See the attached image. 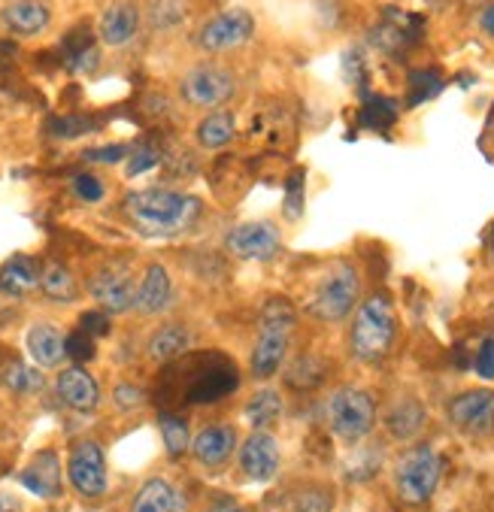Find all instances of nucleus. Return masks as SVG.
I'll use <instances>...</instances> for the list:
<instances>
[{"label":"nucleus","instance_id":"1a4fd4ad","mask_svg":"<svg viewBox=\"0 0 494 512\" xmlns=\"http://www.w3.org/2000/svg\"><path fill=\"white\" fill-rule=\"evenodd\" d=\"M88 294L94 297L97 310H104L107 316H122V313L134 310L137 282L125 264H104L91 273Z\"/></svg>","mask_w":494,"mask_h":512},{"label":"nucleus","instance_id":"bb28decb","mask_svg":"<svg viewBox=\"0 0 494 512\" xmlns=\"http://www.w3.org/2000/svg\"><path fill=\"white\" fill-rule=\"evenodd\" d=\"M282 416V397L273 388H261L249 397L246 403V419L252 422L255 431H267L279 422Z\"/></svg>","mask_w":494,"mask_h":512},{"label":"nucleus","instance_id":"7ed1b4c3","mask_svg":"<svg viewBox=\"0 0 494 512\" xmlns=\"http://www.w3.org/2000/svg\"><path fill=\"white\" fill-rule=\"evenodd\" d=\"M294 331V306L288 297H270L258 316V340L252 346V376L270 379L279 373Z\"/></svg>","mask_w":494,"mask_h":512},{"label":"nucleus","instance_id":"9b49d317","mask_svg":"<svg viewBox=\"0 0 494 512\" xmlns=\"http://www.w3.org/2000/svg\"><path fill=\"white\" fill-rule=\"evenodd\" d=\"M252 31H255V22L246 10H225L213 16L210 22H204V28L197 31V46L210 55L234 52L249 43Z\"/></svg>","mask_w":494,"mask_h":512},{"label":"nucleus","instance_id":"f03ea898","mask_svg":"<svg viewBox=\"0 0 494 512\" xmlns=\"http://www.w3.org/2000/svg\"><path fill=\"white\" fill-rule=\"evenodd\" d=\"M394 337H398V319H394L391 297L376 291L364 297L355 310V322L349 331L352 355L364 364H379L388 358Z\"/></svg>","mask_w":494,"mask_h":512},{"label":"nucleus","instance_id":"20e7f679","mask_svg":"<svg viewBox=\"0 0 494 512\" xmlns=\"http://www.w3.org/2000/svg\"><path fill=\"white\" fill-rule=\"evenodd\" d=\"M361 297V273L349 261H337L325 270V276L316 282V291L307 303V310L319 322H343L358 310Z\"/></svg>","mask_w":494,"mask_h":512},{"label":"nucleus","instance_id":"f8f14e48","mask_svg":"<svg viewBox=\"0 0 494 512\" xmlns=\"http://www.w3.org/2000/svg\"><path fill=\"white\" fill-rule=\"evenodd\" d=\"M225 249L240 261H270L279 255L282 240H279L276 225L270 222H243L228 231Z\"/></svg>","mask_w":494,"mask_h":512},{"label":"nucleus","instance_id":"c03bdc74","mask_svg":"<svg viewBox=\"0 0 494 512\" xmlns=\"http://www.w3.org/2000/svg\"><path fill=\"white\" fill-rule=\"evenodd\" d=\"M0 512H22V509H19V503H16L13 497L0 494Z\"/></svg>","mask_w":494,"mask_h":512},{"label":"nucleus","instance_id":"0eeeda50","mask_svg":"<svg viewBox=\"0 0 494 512\" xmlns=\"http://www.w3.org/2000/svg\"><path fill=\"white\" fill-rule=\"evenodd\" d=\"M179 91L185 97V104L197 107V110H219L222 104L234 97L237 91V79L231 70L219 67V64H194L182 82Z\"/></svg>","mask_w":494,"mask_h":512},{"label":"nucleus","instance_id":"aec40b11","mask_svg":"<svg viewBox=\"0 0 494 512\" xmlns=\"http://www.w3.org/2000/svg\"><path fill=\"white\" fill-rule=\"evenodd\" d=\"M25 343H28V355L43 370H55L67 358V337L52 322H34L28 328Z\"/></svg>","mask_w":494,"mask_h":512},{"label":"nucleus","instance_id":"72a5a7b5","mask_svg":"<svg viewBox=\"0 0 494 512\" xmlns=\"http://www.w3.org/2000/svg\"><path fill=\"white\" fill-rule=\"evenodd\" d=\"M113 403L122 409V413H134V409H140L146 403V391L137 388V385H131V382H122L113 391Z\"/></svg>","mask_w":494,"mask_h":512},{"label":"nucleus","instance_id":"9d476101","mask_svg":"<svg viewBox=\"0 0 494 512\" xmlns=\"http://www.w3.org/2000/svg\"><path fill=\"white\" fill-rule=\"evenodd\" d=\"M446 416L455 431L482 437L494 431V391L491 388H470L449 400Z\"/></svg>","mask_w":494,"mask_h":512},{"label":"nucleus","instance_id":"c9c22d12","mask_svg":"<svg viewBox=\"0 0 494 512\" xmlns=\"http://www.w3.org/2000/svg\"><path fill=\"white\" fill-rule=\"evenodd\" d=\"M473 367L482 379H494V337H485L482 346L476 349Z\"/></svg>","mask_w":494,"mask_h":512},{"label":"nucleus","instance_id":"39448f33","mask_svg":"<svg viewBox=\"0 0 494 512\" xmlns=\"http://www.w3.org/2000/svg\"><path fill=\"white\" fill-rule=\"evenodd\" d=\"M443 479V458L431 446H413L394 467V488L407 506H425Z\"/></svg>","mask_w":494,"mask_h":512},{"label":"nucleus","instance_id":"79ce46f5","mask_svg":"<svg viewBox=\"0 0 494 512\" xmlns=\"http://www.w3.org/2000/svg\"><path fill=\"white\" fill-rule=\"evenodd\" d=\"M479 28H482L488 37H494V4H488V7L482 10V16H479Z\"/></svg>","mask_w":494,"mask_h":512},{"label":"nucleus","instance_id":"473e14b6","mask_svg":"<svg viewBox=\"0 0 494 512\" xmlns=\"http://www.w3.org/2000/svg\"><path fill=\"white\" fill-rule=\"evenodd\" d=\"M104 182L97 179L94 173H79V176H73V194L79 197V200H85V203H97L104 197Z\"/></svg>","mask_w":494,"mask_h":512},{"label":"nucleus","instance_id":"393cba45","mask_svg":"<svg viewBox=\"0 0 494 512\" xmlns=\"http://www.w3.org/2000/svg\"><path fill=\"white\" fill-rule=\"evenodd\" d=\"M40 288V270L37 261L28 255H16L10 258L4 267H0V291L10 294V297H22L28 291Z\"/></svg>","mask_w":494,"mask_h":512},{"label":"nucleus","instance_id":"c85d7f7f","mask_svg":"<svg viewBox=\"0 0 494 512\" xmlns=\"http://www.w3.org/2000/svg\"><path fill=\"white\" fill-rule=\"evenodd\" d=\"M288 512H334V491L325 485H304L291 494Z\"/></svg>","mask_w":494,"mask_h":512},{"label":"nucleus","instance_id":"2eb2a0df","mask_svg":"<svg viewBox=\"0 0 494 512\" xmlns=\"http://www.w3.org/2000/svg\"><path fill=\"white\" fill-rule=\"evenodd\" d=\"M237 452V431L234 425H207L191 440V455L204 467H222Z\"/></svg>","mask_w":494,"mask_h":512},{"label":"nucleus","instance_id":"4468645a","mask_svg":"<svg viewBox=\"0 0 494 512\" xmlns=\"http://www.w3.org/2000/svg\"><path fill=\"white\" fill-rule=\"evenodd\" d=\"M55 391H58L61 403L67 409H73V413H94L97 403H101V388H97L94 376L88 370H82L79 364L58 373Z\"/></svg>","mask_w":494,"mask_h":512},{"label":"nucleus","instance_id":"4c0bfd02","mask_svg":"<svg viewBox=\"0 0 494 512\" xmlns=\"http://www.w3.org/2000/svg\"><path fill=\"white\" fill-rule=\"evenodd\" d=\"M128 155L125 146H107V149H91L85 152V161H94V164H116Z\"/></svg>","mask_w":494,"mask_h":512},{"label":"nucleus","instance_id":"cd10ccee","mask_svg":"<svg viewBox=\"0 0 494 512\" xmlns=\"http://www.w3.org/2000/svg\"><path fill=\"white\" fill-rule=\"evenodd\" d=\"M40 291L49 300H58V303H70V300L79 297V285H76L73 273L64 264H46L43 267V273H40Z\"/></svg>","mask_w":494,"mask_h":512},{"label":"nucleus","instance_id":"f257e3e1","mask_svg":"<svg viewBox=\"0 0 494 512\" xmlns=\"http://www.w3.org/2000/svg\"><path fill=\"white\" fill-rule=\"evenodd\" d=\"M122 210L143 237L158 240V237H179L191 231L204 213V203L201 197L173 188H143L125 197Z\"/></svg>","mask_w":494,"mask_h":512},{"label":"nucleus","instance_id":"37998d69","mask_svg":"<svg viewBox=\"0 0 494 512\" xmlns=\"http://www.w3.org/2000/svg\"><path fill=\"white\" fill-rule=\"evenodd\" d=\"M207 512H252V509H246V506H240V503H231V500H219V503H213Z\"/></svg>","mask_w":494,"mask_h":512},{"label":"nucleus","instance_id":"a19ab883","mask_svg":"<svg viewBox=\"0 0 494 512\" xmlns=\"http://www.w3.org/2000/svg\"><path fill=\"white\" fill-rule=\"evenodd\" d=\"M410 85H413V88H419V94H416L413 100H422V97H428V94H437V91H440V79H437V76H428V73H416Z\"/></svg>","mask_w":494,"mask_h":512},{"label":"nucleus","instance_id":"423d86ee","mask_svg":"<svg viewBox=\"0 0 494 512\" xmlns=\"http://www.w3.org/2000/svg\"><path fill=\"white\" fill-rule=\"evenodd\" d=\"M328 425L337 440L358 446L373 434L376 425V403L361 388H337L328 400Z\"/></svg>","mask_w":494,"mask_h":512},{"label":"nucleus","instance_id":"412c9836","mask_svg":"<svg viewBox=\"0 0 494 512\" xmlns=\"http://www.w3.org/2000/svg\"><path fill=\"white\" fill-rule=\"evenodd\" d=\"M0 19H4V25L19 37H37L49 28L52 10L46 0H13V4L4 7Z\"/></svg>","mask_w":494,"mask_h":512},{"label":"nucleus","instance_id":"b1692460","mask_svg":"<svg viewBox=\"0 0 494 512\" xmlns=\"http://www.w3.org/2000/svg\"><path fill=\"white\" fill-rule=\"evenodd\" d=\"M191 346V334L185 325H161L149 343H146V355L155 361V364H170L176 358H182Z\"/></svg>","mask_w":494,"mask_h":512},{"label":"nucleus","instance_id":"a211bd4d","mask_svg":"<svg viewBox=\"0 0 494 512\" xmlns=\"http://www.w3.org/2000/svg\"><path fill=\"white\" fill-rule=\"evenodd\" d=\"M425 422H428V413H425L422 400L419 397H401V400H394L391 409H388L385 431H388L391 440L410 443L425 431Z\"/></svg>","mask_w":494,"mask_h":512},{"label":"nucleus","instance_id":"2f4dec72","mask_svg":"<svg viewBox=\"0 0 494 512\" xmlns=\"http://www.w3.org/2000/svg\"><path fill=\"white\" fill-rule=\"evenodd\" d=\"M4 385L13 388V391H40L43 388V376L19 361H13L7 370H4Z\"/></svg>","mask_w":494,"mask_h":512},{"label":"nucleus","instance_id":"e433bc0d","mask_svg":"<svg viewBox=\"0 0 494 512\" xmlns=\"http://www.w3.org/2000/svg\"><path fill=\"white\" fill-rule=\"evenodd\" d=\"M158 164V152L155 149H137L128 161V176H140L146 170H152Z\"/></svg>","mask_w":494,"mask_h":512},{"label":"nucleus","instance_id":"7c9ffc66","mask_svg":"<svg viewBox=\"0 0 494 512\" xmlns=\"http://www.w3.org/2000/svg\"><path fill=\"white\" fill-rule=\"evenodd\" d=\"M322 379H325V364L313 355H304L288 367V385L294 388H316Z\"/></svg>","mask_w":494,"mask_h":512},{"label":"nucleus","instance_id":"6ab92c4d","mask_svg":"<svg viewBox=\"0 0 494 512\" xmlns=\"http://www.w3.org/2000/svg\"><path fill=\"white\" fill-rule=\"evenodd\" d=\"M237 385H240L237 367L231 361H225V358H216V364L204 367V373L194 379V385L188 391V400L191 403H213V400L231 394Z\"/></svg>","mask_w":494,"mask_h":512},{"label":"nucleus","instance_id":"f3484780","mask_svg":"<svg viewBox=\"0 0 494 512\" xmlns=\"http://www.w3.org/2000/svg\"><path fill=\"white\" fill-rule=\"evenodd\" d=\"M140 31V10L128 0H119V4L107 7L101 22H97V34H101V43L104 46H113V49H122L128 46Z\"/></svg>","mask_w":494,"mask_h":512},{"label":"nucleus","instance_id":"f704fd0d","mask_svg":"<svg viewBox=\"0 0 494 512\" xmlns=\"http://www.w3.org/2000/svg\"><path fill=\"white\" fill-rule=\"evenodd\" d=\"M67 358H73L76 364L82 361H91L94 358V340L88 331H76V334H67Z\"/></svg>","mask_w":494,"mask_h":512},{"label":"nucleus","instance_id":"5701e85b","mask_svg":"<svg viewBox=\"0 0 494 512\" xmlns=\"http://www.w3.org/2000/svg\"><path fill=\"white\" fill-rule=\"evenodd\" d=\"M131 512H185V497L167 479L152 476L134 494Z\"/></svg>","mask_w":494,"mask_h":512},{"label":"nucleus","instance_id":"a878e982","mask_svg":"<svg viewBox=\"0 0 494 512\" xmlns=\"http://www.w3.org/2000/svg\"><path fill=\"white\" fill-rule=\"evenodd\" d=\"M194 137H197V143H201L204 149H225L237 137V119H234V113H228V110L210 113L201 125H197Z\"/></svg>","mask_w":494,"mask_h":512},{"label":"nucleus","instance_id":"dca6fc26","mask_svg":"<svg viewBox=\"0 0 494 512\" xmlns=\"http://www.w3.org/2000/svg\"><path fill=\"white\" fill-rule=\"evenodd\" d=\"M173 300V282L167 267L161 264H149L137 282V297H134V310L140 316H158L164 313Z\"/></svg>","mask_w":494,"mask_h":512},{"label":"nucleus","instance_id":"58836bf2","mask_svg":"<svg viewBox=\"0 0 494 512\" xmlns=\"http://www.w3.org/2000/svg\"><path fill=\"white\" fill-rule=\"evenodd\" d=\"M82 331H88V334H94V337H104V334L110 331V316H107L104 310L82 316Z\"/></svg>","mask_w":494,"mask_h":512},{"label":"nucleus","instance_id":"4be33fe9","mask_svg":"<svg viewBox=\"0 0 494 512\" xmlns=\"http://www.w3.org/2000/svg\"><path fill=\"white\" fill-rule=\"evenodd\" d=\"M19 482L37 494V497H46V500H55L61 494V461L55 452L43 449L22 473H19Z\"/></svg>","mask_w":494,"mask_h":512},{"label":"nucleus","instance_id":"ddd939ff","mask_svg":"<svg viewBox=\"0 0 494 512\" xmlns=\"http://www.w3.org/2000/svg\"><path fill=\"white\" fill-rule=\"evenodd\" d=\"M279 461H282V452H279V443L273 434L255 431L246 437V443L240 449V470L246 473V479L270 482L279 473Z\"/></svg>","mask_w":494,"mask_h":512},{"label":"nucleus","instance_id":"c756f323","mask_svg":"<svg viewBox=\"0 0 494 512\" xmlns=\"http://www.w3.org/2000/svg\"><path fill=\"white\" fill-rule=\"evenodd\" d=\"M158 428H161V440H164L170 458H182L191 449V431H188V422L185 419L164 413L158 419Z\"/></svg>","mask_w":494,"mask_h":512},{"label":"nucleus","instance_id":"6e6552de","mask_svg":"<svg viewBox=\"0 0 494 512\" xmlns=\"http://www.w3.org/2000/svg\"><path fill=\"white\" fill-rule=\"evenodd\" d=\"M67 479L70 485L88 497V500H97L107 494V455H104V446L97 440H76L70 446V458H67Z\"/></svg>","mask_w":494,"mask_h":512},{"label":"nucleus","instance_id":"ea45409f","mask_svg":"<svg viewBox=\"0 0 494 512\" xmlns=\"http://www.w3.org/2000/svg\"><path fill=\"white\" fill-rule=\"evenodd\" d=\"M301 207H304V197H301V176H294L291 185H288V200H285L288 219H298V216H301Z\"/></svg>","mask_w":494,"mask_h":512}]
</instances>
